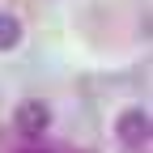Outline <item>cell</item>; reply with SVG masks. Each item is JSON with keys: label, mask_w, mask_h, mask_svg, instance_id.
<instances>
[{"label": "cell", "mask_w": 153, "mask_h": 153, "mask_svg": "<svg viewBox=\"0 0 153 153\" xmlns=\"http://www.w3.org/2000/svg\"><path fill=\"white\" fill-rule=\"evenodd\" d=\"M17 43H22V22L13 13H0V51H9Z\"/></svg>", "instance_id": "cell-3"}, {"label": "cell", "mask_w": 153, "mask_h": 153, "mask_svg": "<svg viewBox=\"0 0 153 153\" xmlns=\"http://www.w3.org/2000/svg\"><path fill=\"white\" fill-rule=\"evenodd\" d=\"M119 136H123L128 145L149 140V115H145V111H123V115H119Z\"/></svg>", "instance_id": "cell-2"}, {"label": "cell", "mask_w": 153, "mask_h": 153, "mask_svg": "<svg viewBox=\"0 0 153 153\" xmlns=\"http://www.w3.org/2000/svg\"><path fill=\"white\" fill-rule=\"evenodd\" d=\"M13 123H17L22 136H38V132H47V123H51V106L43 98H26L13 111Z\"/></svg>", "instance_id": "cell-1"}]
</instances>
